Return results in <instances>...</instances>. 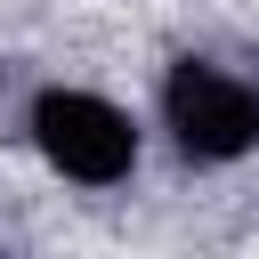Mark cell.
I'll return each mask as SVG.
<instances>
[{
    "label": "cell",
    "mask_w": 259,
    "mask_h": 259,
    "mask_svg": "<svg viewBox=\"0 0 259 259\" xmlns=\"http://www.w3.org/2000/svg\"><path fill=\"white\" fill-rule=\"evenodd\" d=\"M32 146L49 154V170L81 178V186H113L138 170V130L121 105L89 97V89H40L32 97Z\"/></svg>",
    "instance_id": "cell-2"
},
{
    "label": "cell",
    "mask_w": 259,
    "mask_h": 259,
    "mask_svg": "<svg viewBox=\"0 0 259 259\" xmlns=\"http://www.w3.org/2000/svg\"><path fill=\"white\" fill-rule=\"evenodd\" d=\"M162 121L186 162H235L259 146V89L210 57H178L162 81Z\"/></svg>",
    "instance_id": "cell-1"
},
{
    "label": "cell",
    "mask_w": 259,
    "mask_h": 259,
    "mask_svg": "<svg viewBox=\"0 0 259 259\" xmlns=\"http://www.w3.org/2000/svg\"><path fill=\"white\" fill-rule=\"evenodd\" d=\"M0 259H8V251H0Z\"/></svg>",
    "instance_id": "cell-3"
}]
</instances>
